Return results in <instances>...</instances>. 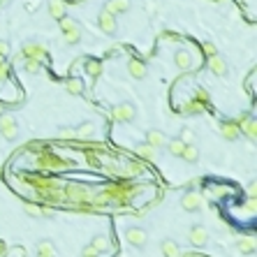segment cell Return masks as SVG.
<instances>
[{"label":"cell","instance_id":"obj_25","mask_svg":"<svg viewBox=\"0 0 257 257\" xmlns=\"http://www.w3.org/2000/svg\"><path fill=\"white\" fill-rule=\"evenodd\" d=\"M100 70H102V65H100V61H86V72L93 76V79H98L100 76Z\"/></svg>","mask_w":257,"mask_h":257},{"label":"cell","instance_id":"obj_31","mask_svg":"<svg viewBox=\"0 0 257 257\" xmlns=\"http://www.w3.org/2000/svg\"><path fill=\"white\" fill-rule=\"evenodd\" d=\"M7 53H9V42L7 39H0V56L7 58Z\"/></svg>","mask_w":257,"mask_h":257},{"label":"cell","instance_id":"obj_3","mask_svg":"<svg viewBox=\"0 0 257 257\" xmlns=\"http://www.w3.org/2000/svg\"><path fill=\"white\" fill-rule=\"evenodd\" d=\"M0 135L5 137L7 142H14L19 137V123L14 121V116H9V113L0 116Z\"/></svg>","mask_w":257,"mask_h":257},{"label":"cell","instance_id":"obj_21","mask_svg":"<svg viewBox=\"0 0 257 257\" xmlns=\"http://www.w3.org/2000/svg\"><path fill=\"white\" fill-rule=\"evenodd\" d=\"M183 148H185V144H183L181 139H172V142H167V151H169V155H174V158H181Z\"/></svg>","mask_w":257,"mask_h":257},{"label":"cell","instance_id":"obj_11","mask_svg":"<svg viewBox=\"0 0 257 257\" xmlns=\"http://www.w3.org/2000/svg\"><path fill=\"white\" fill-rule=\"evenodd\" d=\"M220 135L225 137L227 142H236L241 137V132H239V125L234 121H222L220 123Z\"/></svg>","mask_w":257,"mask_h":257},{"label":"cell","instance_id":"obj_15","mask_svg":"<svg viewBox=\"0 0 257 257\" xmlns=\"http://www.w3.org/2000/svg\"><path fill=\"white\" fill-rule=\"evenodd\" d=\"M49 16L56 19V21H63L68 16V9H65V5H63L61 0H51L49 2Z\"/></svg>","mask_w":257,"mask_h":257},{"label":"cell","instance_id":"obj_30","mask_svg":"<svg viewBox=\"0 0 257 257\" xmlns=\"http://www.w3.org/2000/svg\"><path fill=\"white\" fill-rule=\"evenodd\" d=\"M26 70L35 74V72H37V70H39V61H33V58H28V61H26Z\"/></svg>","mask_w":257,"mask_h":257},{"label":"cell","instance_id":"obj_37","mask_svg":"<svg viewBox=\"0 0 257 257\" xmlns=\"http://www.w3.org/2000/svg\"><path fill=\"white\" fill-rule=\"evenodd\" d=\"M2 63H7V58H2V56H0V65H2Z\"/></svg>","mask_w":257,"mask_h":257},{"label":"cell","instance_id":"obj_19","mask_svg":"<svg viewBox=\"0 0 257 257\" xmlns=\"http://www.w3.org/2000/svg\"><path fill=\"white\" fill-rule=\"evenodd\" d=\"M257 243L253 236H243V239H239V250H241L243 255H250V253H255Z\"/></svg>","mask_w":257,"mask_h":257},{"label":"cell","instance_id":"obj_2","mask_svg":"<svg viewBox=\"0 0 257 257\" xmlns=\"http://www.w3.org/2000/svg\"><path fill=\"white\" fill-rule=\"evenodd\" d=\"M61 31H63V39L68 42V44H79L81 42V28L76 26V21H72V19H63L61 21Z\"/></svg>","mask_w":257,"mask_h":257},{"label":"cell","instance_id":"obj_35","mask_svg":"<svg viewBox=\"0 0 257 257\" xmlns=\"http://www.w3.org/2000/svg\"><path fill=\"white\" fill-rule=\"evenodd\" d=\"M206 98H209V95H206V93L199 88V91H197V100H199V102H206Z\"/></svg>","mask_w":257,"mask_h":257},{"label":"cell","instance_id":"obj_33","mask_svg":"<svg viewBox=\"0 0 257 257\" xmlns=\"http://www.w3.org/2000/svg\"><path fill=\"white\" fill-rule=\"evenodd\" d=\"M5 79H7V63L0 65V81H5Z\"/></svg>","mask_w":257,"mask_h":257},{"label":"cell","instance_id":"obj_18","mask_svg":"<svg viewBox=\"0 0 257 257\" xmlns=\"http://www.w3.org/2000/svg\"><path fill=\"white\" fill-rule=\"evenodd\" d=\"M35 257H56V248H53L51 241H39L37 243V255Z\"/></svg>","mask_w":257,"mask_h":257},{"label":"cell","instance_id":"obj_12","mask_svg":"<svg viewBox=\"0 0 257 257\" xmlns=\"http://www.w3.org/2000/svg\"><path fill=\"white\" fill-rule=\"evenodd\" d=\"M146 144L153 146V148L158 151V148L167 146V135L160 132V130H148V132H146Z\"/></svg>","mask_w":257,"mask_h":257},{"label":"cell","instance_id":"obj_8","mask_svg":"<svg viewBox=\"0 0 257 257\" xmlns=\"http://www.w3.org/2000/svg\"><path fill=\"white\" fill-rule=\"evenodd\" d=\"M98 23H100V28H102V31L107 33V35H116V31H118V23H116V16H111L109 12H100Z\"/></svg>","mask_w":257,"mask_h":257},{"label":"cell","instance_id":"obj_24","mask_svg":"<svg viewBox=\"0 0 257 257\" xmlns=\"http://www.w3.org/2000/svg\"><path fill=\"white\" fill-rule=\"evenodd\" d=\"M93 132H95V125H93V123H83L81 128L74 130V135L79 137V139H88V137H93Z\"/></svg>","mask_w":257,"mask_h":257},{"label":"cell","instance_id":"obj_14","mask_svg":"<svg viewBox=\"0 0 257 257\" xmlns=\"http://www.w3.org/2000/svg\"><path fill=\"white\" fill-rule=\"evenodd\" d=\"M209 70H211L213 74L225 76L227 74V61L222 56H213V58H209Z\"/></svg>","mask_w":257,"mask_h":257},{"label":"cell","instance_id":"obj_39","mask_svg":"<svg viewBox=\"0 0 257 257\" xmlns=\"http://www.w3.org/2000/svg\"><path fill=\"white\" fill-rule=\"evenodd\" d=\"M0 176H2V167H0Z\"/></svg>","mask_w":257,"mask_h":257},{"label":"cell","instance_id":"obj_10","mask_svg":"<svg viewBox=\"0 0 257 257\" xmlns=\"http://www.w3.org/2000/svg\"><path fill=\"white\" fill-rule=\"evenodd\" d=\"M128 74L132 76V79H137V81H142V79H146V65L142 61H137V58H130L128 61Z\"/></svg>","mask_w":257,"mask_h":257},{"label":"cell","instance_id":"obj_38","mask_svg":"<svg viewBox=\"0 0 257 257\" xmlns=\"http://www.w3.org/2000/svg\"><path fill=\"white\" fill-rule=\"evenodd\" d=\"M2 113H5V107H2V105H0V116H2Z\"/></svg>","mask_w":257,"mask_h":257},{"label":"cell","instance_id":"obj_36","mask_svg":"<svg viewBox=\"0 0 257 257\" xmlns=\"http://www.w3.org/2000/svg\"><path fill=\"white\" fill-rule=\"evenodd\" d=\"M5 253H7V246H5V243H2V241H0V257H2V255H5Z\"/></svg>","mask_w":257,"mask_h":257},{"label":"cell","instance_id":"obj_5","mask_svg":"<svg viewBox=\"0 0 257 257\" xmlns=\"http://www.w3.org/2000/svg\"><path fill=\"white\" fill-rule=\"evenodd\" d=\"M181 206L185 209V211H190V213H197L202 206H204V199H202V195H199V192H195V190H188V192L181 197Z\"/></svg>","mask_w":257,"mask_h":257},{"label":"cell","instance_id":"obj_17","mask_svg":"<svg viewBox=\"0 0 257 257\" xmlns=\"http://www.w3.org/2000/svg\"><path fill=\"white\" fill-rule=\"evenodd\" d=\"M160 248H162V255H165V257H183L181 248H179V243H176L174 239H165Z\"/></svg>","mask_w":257,"mask_h":257},{"label":"cell","instance_id":"obj_1","mask_svg":"<svg viewBox=\"0 0 257 257\" xmlns=\"http://www.w3.org/2000/svg\"><path fill=\"white\" fill-rule=\"evenodd\" d=\"M111 118L118 123H132L137 118V107L132 102H121L111 109Z\"/></svg>","mask_w":257,"mask_h":257},{"label":"cell","instance_id":"obj_29","mask_svg":"<svg viewBox=\"0 0 257 257\" xmlns=\"http://www.w3.org/2000/svg\"><path fill=\"white\" fill-rule=\"evenodd\" d=\"M26 213H28V216H35V218H39V216H42V206L26 204Z\"/></svg>","mask_w":257,"mask_h":257},{"label":"cell","instance_id":"obj_23","mask_svg":"<svg viewBox=\"0 0 257 257\" xmlns=\"http://www.w3.org/2000/svg\"><path fill=\"white\" fill-rule=\"evenodd\" d=\"M65 88H68V93H72V95H81V93H83V81L72 76V79H68Z\"/></svg>","mask_w":257,"mask_h":257},{"label":"cell","instance_id":"obj_16","mask_svg":"<svg viewBox=\"0 0 257 257\" xmlns=\"http://www.w3.org/2000/svg\"><path fill=\"white\" fill-rule=\"evenodd\" d=\"M91 248L100 255V253H107V250L111 248V241H109V236H107V234H98V236H93Z\"/></svg>","mask_w":257,"mask_h":257},{"label":"cell","instance_id":"obj_22","mask_svg":"<svg viewBox=\"0 0 257 257\" xmlns=\"http://www.w3.org/2000/svg\"><path fill=\"white\" fill-rule=\"evenodd\" d=\"M155 148H153V146H148V144H139L137 146V155H139V158L142 160H153L155 158Z\"/></svg>","mask_w":257,"mask_h":257},{"label":"cell","instance_id":"obj_34","mask_svg":"<svg viewBox=\"0 0 257 257\" xmlns=\"http://www.w3.org/2000/svg\"><path fill=\"white\" fill-rule=\"evenodd\" d=\"M53 216V211L49 209V206H42V218H51Z\"/></svg>","mask_w":257,"mask_h":257},{"label":"cell","instance_id":"obj_32","mask_svg":"<svg viewBox=\"0 0 257 257\" xmlns=\"http://www.w3.org/2000/svg\"><path fill=\"white\" fill-rule=\"evenodd\" d=\"M81 257H98V253H95L91 246H86V248L81 250Z\"/></svg>","mask_w":257,"mask_h":257},{"label":"cell","instance_id":"obj_27","mask_svg":"<svg viewBox=\"0 0 257 257\" xmlns=\"http://www.w3.org/2000/svg\"><path fill=\"white\" fill-rule=\"evenodd\" d=\"M202 49H204V56H206V58H213V56H218V49H216L211 42H204V44H202Z\"/></svg>","mask_w":257,"mask_h":257},{"label":"cell","instance_id":"obj_13","mask_svg":"<svg viewBox=\"0 0 257 257\" xmlns=\"http://www.w3.org/2000/svg\"><path fill=\"white\" fill-rule=\"evenodd\" d=\"M174 65L181 70H188L190 65H192V53L188 51V49H179V51H174Z\"/></svg>","mask_w":257,"mask_h":257},{"label":"cell","instance_id":"obj_9","mask_svg":"<svg viewBox=\"0 0 257 257\" xmlns=\"http://www.w3.org/2000/svg\"><path fill=\"white\" fill-rule=\"evenodd\" d=\"M130 7H132V2H130V0H107L105 12H109L111 16H118V14L130 12Z\"/></svg>","mask_w":257,"mask_h":257},{"label":"cell","instance_id":"obj_7","mask_svg":"<svg viewBox=\"0 0 257 257\" xmlns=\"http://www.w3.org/2000/svg\"><path fill=\"white\" fill-rule=\"evenodd\" d=\"M188 236H190V243H192V246H197V248L206 246V241H209V232H206V227H202V225L190 227Z\"/></svg>","mask_w":257,"mask_h":257},{"label":"cell","instance_id":"obj_6","mask_svg":"<svg viewBox=\"0 0 257 257\" xmlns=\"http://www.w3.org/2000/svg\"><path fill=\"white\" fill-rule=\"evenodd\" d=\"M236 125H239V132L248 137L250 142H255V139H257V123H255V118H253V116L243 113L241 118H239V123H236Z\"/></svg>","mask_w":257,"mask_h":257},{"label":"cell","instance_id":"obj_28","mask_svg":"<svg viewBox=\"0 0 257 257\" xmlns=\"http://www.w3.org/2000/svg\"><path fill=\"white\" fill-rule=\"evenodd\" d=\"M183 111L185 113H199L202 111V105H199V102H188V105H183Z\"/></svg>","mask_w":257,"mask_h":257},{"label":"cell","instance_id":"obj_20","mask_svg":"<svg viewBox=\"0 0 257 257\" xmlns=\"http://www.w3.org/2000/svg\"><path fill=\"white\" fill-rule=\"evenodd\" d=\"M181 158L185 160L188 165H195L197 160H199V148H197V146H185L181 153Z\"/></svg>","mask_w":257,"mask_h":257},{"label":"cell","instance_id":"obj_4","mask_svg":"<svg viewBox=\"0 0 257 257\" xmlns=\"http://www.w3.org/2000/svg\"><path fill=\"white\" fill-rule=\"evenodd\" d=\"M125 241H128L132 248H144L146 241H148V234H146V229H142V227L130 225L128 229H125Z\"/></svg>","mask_w":257,"mask_h":257},{"label":"cell","instance_id":"obj_26","mask_svg":"<svg viewBox=\"0 0 257 257\" xmlns=\"http://www.w3.org/2000/svg\"><path fill=\"white\" fill-rule=\"evenodd\" d=\"M179 139H181L185 146H195V139H197V137H195V132H192L190 128H183V130H181V137H179Z\"/></svg>","mask_w":257,"mask_h":257}]
</instances>
